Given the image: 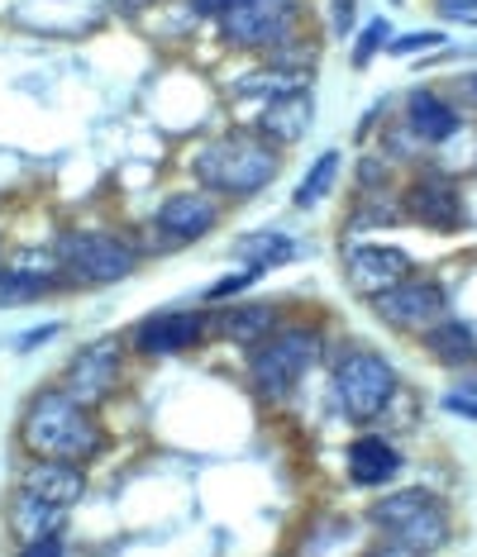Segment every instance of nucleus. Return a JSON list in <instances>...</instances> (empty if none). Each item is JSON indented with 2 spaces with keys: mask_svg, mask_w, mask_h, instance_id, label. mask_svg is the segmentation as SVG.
<instances>
[{
  "mask_svg": "<svg viewBox=\"0 0 477 557\" xmlns=\"http://www.w3.org/2000/svg\"><path fill=\"white\" fill-rule=\"evenodd\" d=\"M192 5V15H200V20H224L234 5H244V0H186Z\"/></svg>",
  "mask_w": 477,
  "mask_h": 557,
  "instance_id": "32",
  "label": "nucleus"
},
{
  "mask_svg": "<svg viewBox=\"0 0 477 557\" xmlns=\"http://www.w3.org/2000/svg\"><path fill=\"white\" fill-rule=\"evenodd\" d=\"M430 505H435L430 491L406 486V491H392V496H382V500L368 510V519H372V529H382V534H396L406 519H416L420 510H430Z\"/></svg>",
  "mask_w": 477,
  "mask_h": 557,
  "instance_id": "22",
  "label": "nucleus"
},
{
  "mask_svg": "<svg viewBox=\"0 0 477 557\" xmlns=\"http://www.w3.org/2000/svg\"><path fill=\"white\" fill-rule=\"evenodd\" d=\"M348 24H354V0H334V29L344 34Z\"/></svg>",
  "mask_w": 477,
  "mask_h": 557,
  "instance_id": "36",
  "label": "nucleus"
},
{
  "mask_svg": "<svg viewBox=\"0 0 477 557\" xmlns=\"http://www.w3.org/2000/svg\"><path fill=\"white\" fill-rule=\"evenodd\" d=\"M420 348L425 358L439 362V367H463L477 358V334L468 320H454V314H444L430 334H420Z\"/></svg>",
  "mask_w": 477,
  "mask_h": 557,
  "instance_id": "19",
  "label": "nucleus"
},
{
  "mask_svg": "<svg viewBox=\"0 0 477 557\" xmlns=\"http://www.w3.org/2000/svg\"><path fill=\"white\" fill-rule=\"evenodd\" d=\"M20 491H34V496L53 500V505H77L86 496V472L82 462H58V458H29L20 472Z\"/></svg>",
  "mask_w": 477,
  "mask_h": 557,
  "instance_id": "14",
  "label": "nucleus"
},
{
  "mask_svg": "<svg viewBox=\"0 0 477 557\" xmlns=\"http://www.w3.org/2000/svg\"><path fill=\"white\" fill-rule=\"evenodd\" d=\"M238 262L244 268H254L258 276L262 272H272V268H282V262H292L301 258V244L292 234H278V230H262V234H248V238H238Z\"/></svg>",
  "mask_w": 477,
  "mask_h": 557,
  "instance_id": "21",
  "label": "nucleus"
},
{
  "mask_svg": "<svg viewBox=\"0 0 477 557\" xmlns=\"http://www.w3.org/2000/svg\"><path fill=\"white\" fill-rule=\"evenodd\" d=\"M420 48H444V34H439V29H416V34H396V39L387 44V53L406 58V53H420Z\"/></svg>",
  "mask_w": 477,
  "mask_h": 557,
  "instance_id": "28",
  "label": "nucleus"
},
{
  "mask_svg": "<svg viewBox=\"0 0 477 557\" xmlns=\"http://www.w3.org/2000/svg\"><path fill=\"white\" fill-rule=\"evenodd\" d=\"M254 282H258L254 268H238V272H230V276H220V282L206 290V300H230V296H238V290H248Z\"/></svg>",
  "mask_w": 477,
  "mask_h": 557,
  "instance_id": "29",
  "label": "nucleus"
},
{
  "mask_svg": "<svg viewBox=\"0 0 477 557\" xmlns=\"http://www.w3.org/2000/svg\"><path fill=\"white\" fill-rule=\"evenodd\" d=\"M310 120H316V100H310V91L306 96H286V100H272L268 110L258 115V124H262V138H268L272 148H296L301 138L310 134Z\"/></svg>",
  "mask_w": 477,
  "mask_h": 557,
  "instance_id": "17",
  "label": "nucleus"
},
{
  "mask_svg": "<svg viewBox=\"0 0 477 557\" xmlns=\"http://www.w3.org/2000/svg\"><path fill=\"white\" fill-rule=\"evenodd\" d=\"M401 472V453L382 434H363L348 443V476L354 486H387Z\"/></svg>",
  "mask_w": 477,
  "mask_h": 557,
  "instance_id": "18",
  "label": "nucleus"
},
{
  "mask_svg": "<svg viewBox=\"0 0 477 557\" xmlns=\"http://www.w3.org/2000/svg\"><path fill=\"white\" fill-rule=\"evenodd\" d=\"M53 334H62V324H48V329H34V334H24V338H20V348H39L44 338H53Z\"/></svg>",
  "mask_w": 477,
  "mask_h": 557,
  "instance_id": "37",
  "label": "nucleus"
},
{
  "mask_svg": "<svg viewBox=\"0 0 477 557\" xmlns=\"http://www.w3.org/2000/svg\"><path fill=\"white\" fill-rule=\"evenodd\" d=\"M401 210H406V220L425 224V230H439V234H454V230H463V220H468L458 186L439 172L416 176V182L401 191Z\"/></svg>",
  "mask_w": 477,
  "mask_h": 557,
  "instance_id": "11",
  "label": "nucleus"
},
{
  "mask_svg": "<svg viewBox=\"0 0 477 557\" xmlns=\"http://www.w3.org/2000/svg\"><path fill=\"white\" fill-rule=\"evenodd\" d=\"M444 410L463 414V420H477V386H458L444 396Z\"/></svg>",
  "mask_w": 477,
  "mask_h": 557,
  "instance_id": "30",
  "label": "nucleus"
},
{
  "mask_svg": "<svg viewBox=\"0 0 477 557\" xmlns=\"http://www.w3.org/2000/svg\"><path fill=\"white\" fill-rule=\"evenodd\" d=\"M20 557H77V553H72L68 534H58V539H44V543H29V548H20Z\"/></svg>",
  "mask_w": 477,
  "mask_h": 557,
  "instance_id": "31",
  "label": "nucleus"
},
{
  "mask_svg": "<svg viewBox=\"0 0 477 557\" xmlns=\"http://www.w3.org/2000/svg\"><path fill=\"white\" fill-rule=\"evenodd\" d=\"M334 176H339V153L334 148H325V153L310 162V172L301 176V186H296V196H292V206L296 210H316L325 196H330V186H334Z\"/></svg>",
  "mask_w": 477,
  "mask_h": 557,
  "instance_id": "24",
  "label": "nucleus"
},
{
  "mask_svg": "<svg viewBox=\"0 0 477 557\" xmlns=\"http://www.w3.org/2000/svg\"><path fill=\"white\" fill-rule=\"evenodd\" d=\"M334 396L344 405L348 420L368 424V420H378V414H387V405L401 396V382L382 352L348 348L344 358L334 362Z\"/></svg>",
  "mask_w": 477,
  "mask_h": 557,
  "instance_id": "5",
  "label": "nucleus"
},
{
  "mask_svg": "<svg viewBox=\"0 0 477 557\" xmlns=\"http://www.w3.org/2000/svg\"><path fill=\"white\" fill-rule=\"evenodd\" d=\"M401 124H406V129L416 134L425 148H430V144H444V138H454L463 120H458V106L449 96H439V91H411L406 106H401Z\"/></svg>",
  "mask_w": 477,
  "mask_h": 557,
  "instance_id": "15",
  "label": "nucleus"
},
{
  "mask_svg": "<svg viewBox=\"0 0 477 557\" xmlns=\"http://www.w3.org/2000/svg\"><path fill=\"white\" fill-rule=\"evenodd\" d=\"M372 557H425V553H416V548H411V543H401V539H387V543H382V548L372 553Z\"/></svg>",
  "mask_w": 477,
  "mask_h": 557,
  "instance_id": "35",
  "label": "nucleus"
},
{
  "mask_svg": "<svg viewBox=\"0 0 477 557\" xmlns=\"http://www.w3.org/2000/svg\"><path fill=\"white\" fill-rule=\"evenodd\" d=\"M387 44H392V29H387V20H368V29L354 39V58H348V62H354V72L368 67V62L378 58Z\"/></svg>",
  "mask_w": 477,
  "mask_h": 557,
  "instance_id": "27",
  "label": "nucleus"
},
{
  "mask_svg": "<svg viewBox=\"0 0 477 557\" xmlns=\"http://www.w3.org/2000/svg\"><path fill=\"white\" fill-rule=\"evenodd\" d=\"M192 172L210 196L244 200V196H258L262 186L278 182L282 153L262 134H220L196 153Z\"/></svg>",
  "mask_w": 477,
  "mask_h": 557,
  "instance_id": "2",
  "label": "nucleus"
},
{
  "mask_svg": "<svg viewBox=\"0 0 477 557\" xmlns=\"http://www.w3.org/2000/svg\"><path fill=\"white\" fill-rule=\"evenodd\" d=\"M278 314L282 310L272 306V300H238V306H224L216 314V329H220V338H230V344L258 348L262 338H272L282 329Z\"/></svg>",
  "mask_w": 477,
  "mask_h": 557,
  "instance_id": "16",
  "label": "nucleus"
},
{
  "mask_svg": "<svg viewBox=\"0 0 477 557\" xmlns=\"http://www.w3.org/2000/svg\"><path fill=\"white\" fill-rule=\"evenodd\" d=\"M435 5H439V15H449V20L477 24V0H435Z\"/></svg>",
  "mask_w": 477,
  "mask_h": 557,
  "instance_id": "33",
  "label": "nucleus"
},
{
  "mask_svg": "<svg viewBox=\"0 0 477 557\" xmlns=\"http://www.w3.org/2000/svg\"><path fill=\"white\" fill-rule=\"evenodd\" d=\"M320 352H325L320 329L306 324H286L272 338H262L258 348H248V386H254V396L282 405L301 386V376L316 367Z\"/></svg>",
  "mask_w": 477,
  "mask_h": 557,
  "instance_id": "3",
  "label": "nucleus"
},
{
  "mask_svg": "<svg viewBox=\"0 0 477 557\" xmlns=\"http://www.w3.org/2000/svg\"><path fill=\"white\" fill-rule=\"evenodd\" d=\"M5 268H15V272H24V276H48V282H58V276H62V258H58V244H53V248H39V244L20 248L15 258L5 262Z\"/></svg>",
  "mask_w": 477,
  "mask_h": 557,
  "instance_id": "26",
  "label": "nucleus"
},
{
  "mask_svg": "<svg viewBox=\"0 0 477 557\" xmlns=\"http://www.w3.org/2000/svg\"><path fill=\"white\" fill-rule=\"evenodd\" d=\"M454 91H458V100H463V106H468V110H477V67H473V72H463Z\"/></svg>",
  "mask_w": 477,
  "mask_h": 557,
  "instance_id": "34",
  "label": "nucleus"
},
{
  "mask_svg": "<svg viewBox=\"0 0 477 557\" xmlns=\"http://www.w3.org/2000/svg\"><path fill=\"white\" fill-rule=\"evenodd\" d=\"M115 5H120V10H124V15H139V10H144V5H148V0H115Z\"/></svg>",
  "mask_w": 477,
  "mask_h": 557,
  "instance_id": "38",
  "label": "nucleus"
},
{
  "mask_svg": "<svg viewBox=\"0 0 477 557\" xmlns=\"http://www.w3.org/2000/svg\"><path fill=\"white\" fill-rule=\"evenodd\" d=\"M120 376H124V338L106 334V338L86 344L77 358H72L62 391H68V396H77L82 405H100L106 396H115Z\"/></svg>",
  "mask_w": 477,
  "mask_h": 557,
  "instance_id": "9",
  "label": "nucleus"
},
{
  "mask_svg": "<svg viewBox=\"0 0 477 557\" xmlns=\"http://www.w3.org/2000/svg\"><path fill=\"white\" fill-rule=\"evenodd\" d=\"M406 220V210H401V196H392L382 186V191H363L354 214H348V234L354 230H387V224Z\"/></svg>",
  "mask_w": 477,
  "mask_h": 557,
  "instance_id": "23",
  "label": "nucleus"
},
{
  "mask_svg": "<svg viewBox=\"0 0 477 557\" xmlns=\"http://www.w3.org/2000/svg\"><path fill=\"white\" fill-rule=\"evenodd\" d=\"M0 272H5V244H0Z\"/></svg>",
  "mask_w": 477,
  "mask_h": 557,
  "instance_id": "39",
  "label": "nucleus"
},
{
  "mask_svg": "<svg viewBox=\"0 0 477 557\" xmlns=\"http://www.w3.org/2000/svg\"><path fill=\"white\" fill-rule=\"evenodd\" d=\"M310 91V72H292V67H258L248 72L244 82L234 86L238 100H262V110L272 106V100H286V96H306Z\"/></svg>",
  "mask_w": 477,
  "mask_h": 557,
  "instance_id": "20",
  "label": "nucleus"
},
{
  "mask_svg": "<svg viewBox=\"0 0 477 557\" xmlns=\"http://www.w3.org/2000/svg\"><path fill=\"white\" fill-rule=\"evenodd\" d=\"M5 524H10V534H15L20 548H29V543L68 534V505H53V500L34 496V491H15V496H10V510H5Z\"/></svg>",
  "mask_w": 477,
  "mask_h": 557,
  "instance_id": "13",
  "label": "nucleus"
},
{
  "mask_svg": "<svg viewBox=\"0 0 477 557\" xmlns=\"http://www.w3.org/2000/svg\"><path fill=\"white\" fill-rule=\"evenodd\" d=\"M392 5H401V0H392Z\"/></svg>",
  "mask_w": 477,
  "mask_h": 557,
  "instance_id": "40",
  "label": "nucleus"
},
{
  "mask_svg": "<svg viewBox=\"0 0 477 557\" xmlns=\"http://www.w3.org/2000/svg\"><path fill=\"white\" fill-rule=\"evenodd\" d=\"M406 276H416V262L406 258L401 248L387 244H344V282L354 296L378 300L392 286H401Z\"/></svg>",
  "mask_w": 477,
  "mask_h": 557,
  "instance_id": "8",
  "label": "nucleus"
},
{
  "mask_svg": "<svg viewBox=\"0 0 477 557\" xmlns=\"http://www.w3.org/2000/svg\"><path fill=\"white\" fill-rule=\"evenodd\" d=\"M372 310H378V320L387 329L420 338L449 314V300H444V290H439V282H430V276H406L401 286H392L387 296L372 300Z\"/></svg>",
  "mask_w": 477,
  "mask_h": 557,
  "instance_id": "7",
  "label": "nucleus"
},
{
  "mask_svg": "<svg viewBox=\"0 0 477 557\" xmlns=\"http://www.w3.org/2000/svg\"><path fill=\"white\" fill-rule=\"evenodd\" d=\"M58 282H48V276H24L15 268L0 272V310L10 306H34V300H44L48 290H53Z\"/></svg>",
  "mask_w": 477,
  "mask_h": 557,
  "instance_id": "25",
  "label": "nucleus"
},
{
  "mask_svg": "<svg viewBox=\"0 0 477 557\" xmlns=\"http://www.w3.org/2000/svg\"><path fill=\"white\" fill-rule=\"evenodd\" d=\"M62 276L72 286H120L124 276L139 272L144 252L134 238L110 234V230H72L58 238Z\"/></svg>",
  "mask_w": 477,
  "mask_h": 557,
  "instance_id": "4",
  "label": "nucleus"
},
{
  "mask_svg": "<svg viewBox=\"0 0 477 557\" xmlns=\"http://www.w3.org/2000/svg\"><path fill=\"white\" fill-rule=\"evenodd\" d=\"M154 224L178 248H186V244L206 238L220 224V196H210V191H178V196H168L158 206V220Z\"/></svg>",
  "mask_w": 477,
  "mask_h": 557,
  "instance_id": "12",
  "label": "nucleus"
},
{
  "mask_svg": "<svg viewBox=\"0 0 477 557\" xmlns=\"http://www.w3.org/2000/svg\"><path fill=\"white\" fill-rule=\"evenodd\" d=\"M216 24H220L224 44L238 48V53H272V48L296 39L301 5L296 0H244V5H234Z\"/></svg>",
  "mask_w": 477,
  "mask_h": 557,
  "instance_id": "6",
  "label": "nucleus"
},
{
  "mask_svg": "<svg viewBox=\"0 0 477 557\" xmlns=\"http://www.w3.org/2000/svg\"><path fill=\"white\" fill-rule=\"evenodd\" d=\"M473 362H477V358H473Z\"/></svg>",
  "mask_w": 477,
  "mask_h": 557,
  "instance_id": "41",
  "label": "nucleus"
},
{
  "mask_svg": "<svg viewBox=\"0 0 477 557\" xmlns=\"http://www.w3.org/2000/svg\"><path fill=\"white\" fill-rule=\"evenodd\" d=\"M206 334H220L216 314H196V310H158L130 334L134 352L144 358H178V352L196 348Z\"/></svg>",
  "mask_w": 477,
  "mask_h": 557,
  "instance_id": "10",
  "label": "nucleus"
},
{
  "mask_svg": "<svg viewBox=\"0 0 477 557\" xmlns=\"http://www.w3.org/2000/svg\"><path fill=\"white\" fill-rule=\"evenodd\" d=\"M20 448L29 458H58V462H86L100 448V424L91 405H82L68 391H39L20 414Z\"/></svg>",
  "mask_w": 477,
  "mask_h": 557,
  "instance_id": "1",
  "label": "nucleus"
}]
</instances>
